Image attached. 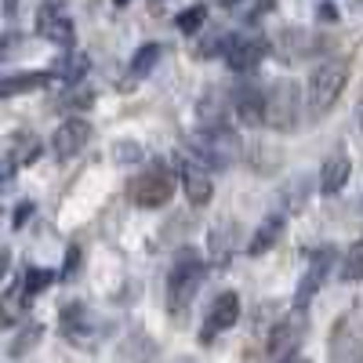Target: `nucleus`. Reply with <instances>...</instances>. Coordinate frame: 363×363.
<instances>
[{
    "mask_svg": "<svg viewBox=\"0 0 363 363\" xmlns=\"http://www.w3.org/2000/svg\"><path fill=\"white\" fill-rule=\"evenodd\" d=\"M189 153L196 157V164H203L207 171H222L240 157V138L233 128L218 124V120H207L200 124L189 138Z\"/></svg>",
    "mask_w": 363,
    "mask_h": 363,
    "instance_id": "1",
    "label": "nucleus"
},
{
    "mask_svg": "<svg viewBox=\"0 0 363 363\" xmlns=\"http://www.w3.org/2000/svg\"><path fill=\"white\" fill-rule=\"evenodd\" d=\"M349 84V66L338 58H327V62L313 66L309 80H306V113L309 116H323L338 106L342 91Z\"/></svg>",
    "mask_w": 363,
    "mask_h": 363,
    "instance_id": "2",
    "label": "nucleus"
},
{
    "mask_svg": "<svg viewBox=\"0 0 363 363\" xmlns=\"http://www.w3.org/2000/svg\"><path fill=\"white\" fill-rule=\"evenodd\" d=\"M200 287H203V262L193 258V255L178 258L167 272V309H171V316H186Z\"/></svg>",
    "mask_w": 363,
    "mask_h": 363,
    "instance_id": "3",
    "label": "nucleus"
},
{
    "mask_svg": "<svg viewBox=\"0 0 363 363\" xmlns=\"http://www.w3.org/2000/svg\"><path fill=\"white\" fill-rule=\"evenodd\" d=\"M265 91H269L265 128H272V131H294L298 120H301V102H306L301 87L294 80H277V84H269Z\"/></svg>",
    "mask_w": 363,
    "mask_h": 363,
    "instance_id": "4",
    "label": "nucleus"
},
{
    "mask_svg": "<svg viewBox=\"0 0 363 363\" xmlns=\"http://www.w3.org/2000/svg\"><path fill=\"white\" fill-rule=\"evenodd\" d=\"M171 196H174V171L164 167V164H149V167L131 182V200H135V207L153 211V207H164Z\"/></svg>",
    "mask_w": 363,
    "mask_h": 363,
    "instance_id": "5",
    "label": "nucleus"
},
{
    "mask_svg": "<svg viewBox=\"0 0 363 363\" xmlns=\"http://www.w3.org/2000/svg\"><path fill=\"white\" fill-rule=\"evenodd\" d=\"M301 338H306V309L294 306V313H287L277 327L269 330L265 349H269V356H272V359L280 363V359H287V356H294V352H298Z\"/></svg>",
    "mask_w": 363,
    "mask_h": 363,
    "instance_id": "6",
    "label": "nucleus"
},
{
    "mask_svg": "<svg viewBox=\"0 0 363 363\" xmlns=\"http://www.w3.org/2000/svg\"><path fill=\"white\" fill-rule=\"evenodd\" d=\"M233 113L244 128H262L265 113H269V91H262L258 84H244L233 91Z\"/></svg>",
    "mask_w": 363,
    "mask_h": 363,
    "instance_id": "7",
    "label": "nucleus"
},
{
    "mask_svg": "<svg viewBox=\"0 0 363 363\" xmlns=\"http://www.w3.org/2000/svg\"><path fill=\"white\" fill-rule=\"evenodd\" d=\"M236 320H240V294H236V291H222L215 301H211V309H207L200 342H215V335L236 327Z\"/></svg>",
    "mask_w": 363,
    "mask_h": 363,
    "instance_id": "8",
    "label": "nucleus"
},
{
    "mask_svg": "<svg viewBox=\"0 0 363 363\" xmlns=\"http://www.w3.org/2000/svg\"><path fill=\"white\" fill-rule=\"evenodd\" d=\"M37 37H44L48 44H58V48H73L77 26H73V18H69L62 8L44 4V8L37 11Z\"/></svg>",
    "mask_w": 363,
    "mask_h": 363,
    "instance_id": "9",
    "label": "nucleus"
},
{
    "mask_svg": "<svg viewBox=\"0 0 363 363\" xmlns=\"http://www.w3.org/2000/svg\"><path fill=\"white\" fill-rule=\"evenodd\" d=\"M62 335H66L73 345L87 349V345H95V342H99L102 327H99V320H95V316L87 313V306L73 301V306H66V309H62Z\"/></svg>",
    "mask_w": 363,
    "mask_h": 363,
    "instance_id": "10",
    "label": "nucleus"
},
{
    "mask_svg": "<svg viewBox=\"0 0 363 363\" xmlns=\"http://www.w3.org/2000/svg\"><path fill=\"white\" fill-rule=\"evenodd\" d=\"M265 40H258V37H247V33H233L229 40H225V66L229 69H236V73H247V69H255L262 58H265Z\"/></svg>",
    "mask_w": 363,
    "mask_h": 363,
    "instance_id": "11",
    "label": "nucleus"
},
{
    "mask_svg": "<svg viewBox=\"0 0 363 363\" xmlns=\"http://www.w3.org/2000/svg\"><path fill=\"white\" fill-rule=\"evenodd\" d=\"M87 138H91V124H87L84 116H69V120H62V124L55 128L51 149H55L58 160H73L80 149L87 145Z\"/></svg>",
    "mask_w": 363,
    "mask_h": 363,
    "instance_id": "12",
    "label": "nucleus"
},
{
    "mask_svg": "<svg viewBox=\"0 0 363 363\" xmlns=\"http://www.w3.org/2000/svg\"><path fill=\"white\" fill-rule=\"evenodd\" d=\"M330 269H335V251H330V247L313 251V258H309V265H306V277H301V284H298V301H294V306H301V309L309 306L313 294L327 284Z\"/></svg>",
    "mask_w": 363,
    "mask_h": 363,
    "instance_id": "13",
    "label": "nucleus"
},
{
    "mask_svg": "<svg viewBox=\"0 0 363 363\" xmlns=\"http://www.w3.org/2000/svg\"><path fill=\"white\" fill-rule=\"evenodd\" d=\"M178 182H182V189H186L189 203L193 207H207L211 196H215V182H211L207 167L203 164H189V160H182V171H178Z\"/></svg>",
    "mask_w": 363,
    "mask_h": 363,
    "instance_id": "14",
    "label": "nucleus"
},
{
    "mask_svg": "<svg viewBox=\"0 0 363 363\" xmlns=\"http://www.w3.org/2000/svg\"><path fill=\"white\" fill-rule=\"evenodd\" d=\"M349 174H352V160L345 153H330L320 167V193L323 196H335L349 186Z\"/></svg>",
    "mask_w": 363,
    "mask_h": 363,
    "instance_id": "15",
    "label": "nucleus"
},
{
    "mask_svg": "<svg viewBox=\"0 0 363 363\" xmlns=\"http://www.w3.org/2000/svg\"><path fill=\"white\" fill-rule=\"evenodd\" d=\"M280 233H284V215H269V218L255 229L251 244H247V255H251V258H262L265 251H272V244L280 240Z\"/></svg>",
    "mask_w": 363,
    "mask_h": 363,
    "instance_id": "16",
    "label": "nucleus"
},
{
    "mask_svg": "<svg viewBox=\"0 0 363 363\" xmlns=\"http://www.w3.org/2000/svg\"><path fill=\"white\" fill-rule=\"evenodd\" d=\"M87 69H91L87 55H69V58H62V62H55V66L48 69V80H51V84H77Z\"/></svg>",
    "mask_w": 363,
    "mask_h": 363,
    "instance_id": "17",
    "label": "nucleus"
},
{
    "mask_svg": "<svg viewBox=\"0 0 363 363\" xmlns=\"http://www.w3.org/2000/svg\"><path fill=\"white\" fill-rule=\"evenodd\" d=\"M55 280H58V272H51V269H37V265L26 269V277H22V298L33 301V298H37L40 291H48Z\"/></svg>",
    "mask_w": 363,
    "mask_h": 363,
    "instance_id": "18",
    "label": "nucleus"
},
{
    "mask_svg": "<svg viewBox=\"0 0 363 363\" xmlns=\"http://www.w3.org/2000/svg\"><path fill=\"white\" fill-rule=\"evenodd\" d=\"M51 84L48 73H22V77H4V84H0V95L4 99H15L22 95V91H33V87H44Z\"/></svg>",
    "mask_w": 363,
    "mask_h": 363,
    "instance_id": "19",
    "label": "nucleus"
},
{
    "mask_svg": "<svg viewBox=\"0 0 363 363\" xmlns=\"http://www.w3.org/2000/svg\"><path fill=\"white\" fill-rule=\"evenodd\" d=\"M342 280L345 284H359L363 280V240L349 244V251L342 255Z\"/></svg>",
    "mask_w": 363,
    "mask_h": 363,
    "instance_id": "20",
    "label": "nucleus"
},
{
    "mask_svg": "<svg viewBox=\"0 0 363 363\" xmlns=\"http://www.w3.org/2000/svg\"><path fill=\"white\" fill-rule=\"evenodd\" d=\"M157 62H160V44H145V48H138L135 58H131V73H135V77H145V73L157 69Z\"/></svg>",
    "mask_w": 363,
    "mask_h": 363,
    "instance_id": "21",
    "label": "nucleus"
},
{
    "mask_svg": "<svg viewBox=\"0 0 363 363\" xmlns=\"http://www.w3.org/2000/svg\"><path fill=\"white\" fill-rule=\"evenodd\" d=\"M40 335H44V327H40V323H26V327L18 330V338L11 342L8 352H11V356H26V349H33V345L40 342Z\"/></svg>",
    "mask_w": 363,
    "mask_h": 363,
    "instance_id": "22",
    "label": "nucleus"
},
{
    "mask_svg": "<svg viewBox=\"0 0 363 363\" xmlns=\"http://www.w3.org/2000/svg\"><path fill=\"white\" fill-rule=\"evenodd\" d=\"M15 145H18V153H15V149H11V153H15L18 164H33V160L40 157V138H37V135H18Z\"/></svg>",
    "mask_w": 363,
    "mask_h": 363,
    "instance_id": "23",
    "label": "nucleus"
},
{
    "mask_svg": "<svg viewBox=\"0 0 363 363\" xmlns=\"http://www.w3.org/2000/svg\"><path fill=\"white\" fill-rule=\"evenodd\" d=\"M203 22H207V8H203V4H193L189 11H182V15L174 18V26L182 29V33H196Z\"/></svg>",
    "mask_w": 363,
    "mask_h": 363,
    "instance_id": "24",
    "label": "nucleus"
},
{
    "mask_svg": "<svg viewBox=\"0 0 363 363\" xmlns=\"http://www.w3.org/2000/svg\"><path fill=\"white\" fill-rule=\"evenodd\" d=\"M33 211H37V203H33V200H22V203L15 207V222H11V225H15V229H22L29 218H33Z\"/></svg>",
    "mask_w": 363,
    "mask_h": 363,
    "instance_id": "25",
    "label": "nucleus"
},
{
    "mask_svg": "<svg viewBox=\"0 0 363 363\" xmlns=\"http://www.w3.org/2000/svg\"><path fill=\"white\" fill-rule=\"evenodd\" d=\"M18 15V0H4V18H15Z\"/></svg>",
    "mask_w": 363,
    "mask_h": 363,
    "instance_id": "26",
    "label": "nucleus"
},
{
    "mask_svg": "<svg viewBox=\"0 0 363 363\" xmlns=\"http://www.w3.org/2000/svg\"><path fill=\"white\" fill-rule=\"evenodd\" d=\"M218 8H236V4H244V0H215Z\"/></svg>",
    "mask_w": 363,
    "mask_h": 363,
    "instance_id": "27",
    "label": "nucleus"
},
{
    "mask_svg": "<svg viewBox=\"0 0 363 363\" xmlns=\"http://www.w3.org/2000/svg\"><path fill=\"white\" fill-rule=\"evenodd\" d=\"M280 363H309V359H306V356H298V352H294V356H287V359H280Z\"/></svg>",
    "mask_w": 363,
    "mask_h": 363,
    "instance_id": "28",
    "label": "nucleus"
},
{
    "mask_svg": "<svg viewBox=\"0 0 363 363\" xmlns=\"http://www.w3.org/2000/svg\"><path fill=\"white\" fill-rule=\"evenodd\" d=\"M359 131H363V106H359Z\"/></svg>",
    "mask_w": 363,
    "mask_h": 363,
    "instance_id": "29",
    "label": "nucleus"
}]
</instances>
